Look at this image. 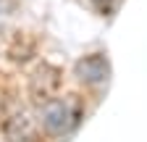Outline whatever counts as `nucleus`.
Listing matches in <instances>:
<instances>
[{
    "instance_id": "obj_1",
    "label": "nucleus",
    "mask_w": 147,
    "mask_h": 142,
    "mask_svg": "<svg viewBox=\"0 0 147 142\" xmlns=\"http://www.w3.org/2000/svg\"><path fill=\"white\" fill-rule=\"evenodd\" d=\"M82 118H84V108L71 95H66V97L50 95L37 105V124H40V129L55 139L68 137L82 124Z\"/></svg>"
},
{
    "instance_id": "obj_3",
    "label": "nucleus",
    "mask_w": 147,
    "mask_h": 142,
    "mask_svg": "<svg viewBox=\"0 0 147 142\" xmlns=\"http://www.w3.org/2000/svg\"><path fill=\"white\" fill-rule=\"evenodd\" d=\"M74 74L84 87H102L110 79V63L105 58V53H89V55L76 61Z\"/></svg>"
},
{
    "instance_id": "obj_2",
    "label": "nucleus",
    "mask_w": 147,
    "mask_h": 142,
    "mask_svg": "<svg viewBox=\"0 0 147 142\" xmlns=\"http://www.w3.org/2000/svg\"><path fill=\"white\" fill-rule=\"evenodd\" d=\"M37 118L29 116L24 105H8L3 116V134L5 142H40L37 134Z\"/></svg>"
},
{
    "instance_id": "obj_4",
    "label": "nucleus",
    "mask_w": 147,
    "mask_h": 142,
    "mask_svg": "<svg viewBox=\"0 0 147 142\" xmlns=\"http://www.w3.org/2000/svg\"><path fill=\"white\" fill-rule=\"evenodd\" d=\"M92 5H97V8H102V11H110V5L116 3V0H89Z\"/></svg>"
},
{
    "instance_id": "obj_5",
    "label": "nucleus",
    "mask_w": 147,
    "mask_h": 142,
    "mask_svg": "<svg viewBox=\"0 0 147 142\" xmlns=\"http://www.w3.org/2000/svg\"><path fill=\"white\" fill-rule=\"evenodd\" d=\"M11 13V0H0V19Z\"/></svg>"
}]
</instances>
